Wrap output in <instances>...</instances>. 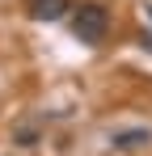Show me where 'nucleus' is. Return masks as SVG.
<instances>
[{
	"label": "nucleus",
	"instance_id": "4",
	"mask_svg": "<svg viewBox=\"0 0 152 156\" xmlns=\"http://www.w3.org/2000/svg\"><path fill=\"white\" fill-rule=\"evenodd\" d=\"M148 17H152V4H148Z\"/></svg>",
	"mask_w": 152,
	"mask_h": 156
},
{
	"label": "nucleus",
	"instance_id": "2",
	"mask_svg": "<svg viewBox=\"0 0 152 156\" xmlns=\"http://www.w3.org/2000/svg\"><path fill=\"white\" fill-rule=\"evenodd\" d=\"M68 9H72L68 0H30V17L34 21H59Z\"/></svg>",
	"mask_w": 152,
	"mask_h": 156
},
{
	"label": "nucleus",
	"instance_id": "1",
	"mask_svg": "<svg viewBox=\"0 0 152 156\" xmlns=\"http://www.w3.org/2000/svg\"><path fill=\"white\" fill-rule=\"evenodd\" d=\"M106 30H110V13L101 9V4H80L72 13V34L80 38V42H89V47H97L101 38H106Z\"/></svg>",
	"mask_w": 152,
	"mask_h": 156
},
{
	"label": "nucleus",
	"instance_id": "3",
	"mask_svg": "<svg viewBox=\"0 0 152 156\" xmlns=\"http://www.w3.org/2000/svg\"><path fill=\"white\" fill-rule=\"evenodd\" d=\"M114 148H123V152H131V148H144V144H152V131L148 127H131V131H114V139H110Z\"/></svg>",
	"mask_w": 152,
	"mask_h": 156
}]
</instances>
